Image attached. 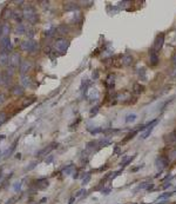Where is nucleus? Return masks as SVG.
Segmentation results:
<instances>
[{
  "instance_id": "393cba45",
  "label": "nucleus",
  "mask_w": 176,
  "mask_h": 204,
  "mask_svg": "<svg viewBox=\"0 0 176 204\" xmlns=\"http://www.w3.org/2000/svg\"><path fill=\"white\" fill-rule=\"evenodd\" d=\"M172 66H173V72H172V77L176 78V53L172 55Z\"/></svg>"
},
{
  "instance_id": "c9c22d12",
  "label": "nucleus",
  "mask_w": 176,
  "mask_h": 204,
  "mask_svg": "<svg viewBox=\"0 0 176 204\" xmlns=\"http://www.w3.org/2000/svg\"><path fill=\"white\" fill-rule=\"evenodd\" d=\"M35 98H31V99H25L24 100V106H27V105H31L32 103H34Z\"/></svg>"
},
{
  "instance_id": "c85d7f7f",
  "label": "nucleus",
  "mask_w": 176,
  "mask_h": 204,
  "mask_svg": "<svg viewBox=\"0 0 176 204\" xmlns=\"http://www.w3.org/2000/svg\"><path fill=\"white\" fill-rule=\"evenodd\" d=\"M74 169H75V168H74V165H73V164H69V165H67V166L65 168L64 174H65V175H70V174L74 171Z\"/></svg>"
},
{
  "instance_id": "f704fd0d",
  "label": "nucleus",
  "mask_w": 176,
  "mask_h": 204,
  "mask_svg": "<svg viewBox=\"0 0 176 204\" xmlns=\"http://www.w3.org/2000/svg\"><path fill=\"white\" fill-rule=\"evenodd\" d=\"M26 34H27V37H28V39H32L33 38V36L35 34V31L32 28V30H28L27 32H26Z\"/></svg>"
},
{
  "instance_id": "a19ab883",
  "label": "nucleus",
  "mask_w": 176,
  "mask_h": 204,
  "mask_svg": "<svg viewBox=\"0 0 176 204\" xmlns=\"http://www.w3.org/2000/svg\"><path fill=\"white\" fill-rule=\"evenodd\" d=\"M53 161V156H48V158H46V164H51V162Z\"/></svg>"
},
{
  "instance_id": "1a4fd4ad",
  "label": "nucleus",
  "mask_w": 176,
  "mask_h": 204,
  "mask_svg": "<svg viewBox=\"0 0 176 204\" xmlns=\"http://www.w3.org/2000/svg\"><path fill=\"white\" fill-rule=\"evenodd\" d=\"M20 84H21V86L25 89V87H33V85H34V83L32 80V78L29 77V76H21L20 77Z\"/></svg>"
},
{
  "instance_id": "c03bdc74",
  "label": "nucleus",
  "mask_w": 176,
  "mask_h": 204,
  "mask_svg": "<svg viewBox=\"0 0 176 204\" xmlns=\"http://www.w3.org/2000/svg\"><path fill=\"white\" fill-rule=\"evenodd\" d=\"M109 192H110V189H105V190H102V193H103V195H108Z\"/></svg>"
},
{
  "instance_id": "09e8293b",
  "label": "nucleus",
  "mask_w": 176,
  "mask_h": 204,
  "mask_svg": "<svg viewBox=\"0 0 176 204\" xmlns=\"http://www.w3.org/2000/svg\"><path fill=\"white\" fill-rule=\"evenodd\" d=\"M46 201H47V198H42L40 201V203H43V202H46Z\"/></svg>"
},
{
  "instance_id": "c756f323",
  "label": "nucleus",
  "mask_w": 176,
  "mask_h": 204,
  "mask_svg": "<svg viewBox=\"0 0 176 204\" xmlns=\"http://www.w3.org/2000/svg\"><path fill=\"white\" fill-rule=\"evenodd\" d=\"M139 77H140V79H142V80H146V68L145 67H141L139 70Z\"/></svg>"
},
{
  "instance_id": "423d86ee",
  "label": "nucleus",
  "mask_w": 176,
  "mask_h": 204,
  "mask_svg": "<svg viewBox=\"0 0 176 204\" xmlns=\"http://www.w3.org/2000/svg\"><path fill=\"white\" fill-rule=\"evenodd\" d=\"M168 163H169V159H168L167 157H164V156H157V157H156L155 165H156V168H157L160 171H162L163 169H166V168L168 166Z\"/></svg>"
},
{
  "instance_id": "8fccbe9b",
  "label": "nucleus",
  "mask_w": 176,
  "mask_h": 204,
  "mask_svg": "<svg viewBox=\"0 0 176 204\" xmlns=\"http://www.w3.org/2000/svg\"><path fill=\"white\" fill-rule=\"evenodd\" d=\"M5 137L6 136H4V135H2V136H0V140H1V139H5Z\"/></svg>"
},
{
  "instance_id": "de8ad7c7",
  "label": "nucleus",
  "mask_w": 176,
  "mask_h": 204,
  "mask_svg": "<svg viewBox=\"0 0 176 204\" xmlns=\"http://www.w3.org/2000/svg\"><path fill=\"white\" fill-rule=\"evenodd\" d=\"M2 157H4V152H2V151H0V159H1Z\"/></svg>"
},
{
  "instance_id": "a211bd4d",
  "label": "nucleus",
  "mask_w": 176,
  "mask_h": 204,
  "mask_svg": "<svg viewBox=\"0 0 176 204\" xmlns=\"http://www.w3.org/2000/svg\"><path fill=\"white\" fill-rule=\"evenodd\" d=\"M48 185H49V182H48L46 178H41L39 180H37V187H38V189H40V190L46 189Z\"/></svg>"
},
{
  "instance_id": "4468645a",
  "label": "nucleus",
  "mask_w": 176,
  "mask_h": 204,
  "mask_svg": "<svg viewBox=\"0 0 176 204\" xmlns=\"http://www.w3.org/2000/svg\"><path fill=\"white\" fill-rule=\"evenodd\" d=\"M55 148H58V144H55V143H52L51 145H48V146H46V148H43V149H41L38 153H37V156H43V155H48L51 151L53 149H55Z\"/></svg>"
},
{
  "instance_id": "e433bc0d",
  "label": "nucleus",
  "mask_w": 176,
  "mask_h": 204,
  "mask_svg": "<svg viewBox=\"0 0 176 204\" xmlns=\"http://www.w3.org/2000/svg\"><path fill=\"white\" fill-rule=\"evenodd\" d=\"M38 163H39V162H32V164H29L27 168H26V171H31L32 169H34V168L38 165Z\"/></svg>"
},
{
  "instance_id": "4c0bfd02",
  "label": "nucleus",
  "mask_w": 176,
  "mask_h": 204,
  "mask_svg": "<svg viewBox=\"0 0 176 204\" xmlns=\"http://www.w3.org/2000/svg\"><path fill=\"white\" fill-rule=\"evenodd\" d=\"M6 99H7V97H6V95H5L4 92H1V91H0V104L5 103V102H6Z\"/></svg>"
},
{
  "instance_id": "58836bf2",
  "label": "nucleus",
  "mask_w": 176,
  "mask_h": 204,
  "mask_svg": "<svg viewBox=\"0 0 176 204\" xmlns=\"http://www.w3.org/2000/svg\"><path fill=\"white\" fill-rule=\"evenodd\" d=\"M55 31H56V28H51V30H48V31H46V36L47 37H51V36H53L55 33Z\"/></svg>"
},
{
  "instance_id": "dca6fc26",
  "label": "nucleus",
  "mask_w": 176,
  "mask_h": 204,
  "mask_svg": "<svg viewBox=\"0 0 176 204\" xmlns=\"http://www.w3.org/2000/svg\"><path fill=\"white\" fill-rule=\"evenodd\" d=\"M10 33H11V25L8 23H4L1 25V38L10 37Z\"/></svg>"
},
{
  "instance_id": "412c9836",
  "label": "nucleus",
  "mask_w": 176,
  "mask_h": 204,
  "mask_svg": "<svg viewBox=\"0 0 176 204\" xmlns=\"http://www.w3.org/2000/svg\"><path fill=\"white\" fill-rule=\"evenodd\" d=\"M122 64L124 66H129L133 64V55H124L122 57Z\"/></svg>"
},
{
  "instance_id": "f3484780",
  "label": "nucleus",
  "mask_w": 176,
  "mask_h": 204,
  "mask_svg": "<svg viewBox=\"0 0 176 204\" xmlns=\"http://www.w3.org/2000/svg\"><path fill=\"white\" fill-rule=\"evenodd\" d=\"M156 123H157V121H156V119H155V121H153V122H150L148 124V125H147V130H146V131H145V132H143V135H142V138H143V139H146V138H148L149 137V135H150V132H151V130H153V129H154V126H155V124H156Z\"/></svg>"
},
{
  "instance_id": "7ed1b4c3",
  "label": "nucleus",
  "mask_w": 176,
  "mask_h": 204,
  "mask_svg": "<svg viewBox=\"0 0 176 204\" xmlns=\"http://www.w3.org/2000/svg\"><path fill=\"white\" fill-rule=\"evenodd\" d=\"M20 49L25 52H29V53H33L34 51H37L38 49V42L34 41L33 39H26V40H22L20 42Z\"/></svg>"
},
{
  "instance_id": "49530a36",
  "label": "nucleus",
  "mask_w": 176,
  "mask_h": 204,
  "mask_svg": "<svg viewBox=\"0 0 176 204\" xmlns=\"http://www.w3.org/2000/svg\"><path fill=\"white\" fill-rule=\"evenodd\" d=\"M74 199H75V198H74V197H72V198L69 199V204H73V202H74Z\"/></svg>"
},
{
  "instance_id": "473e14b6",
  "label": "nucleus",
  "mask_w": 176,
  "mask_h": 204,
  "mask_svg": "<svg viewBox=\"0 0 176 204\" xmlns=\"http://www.w3.org/2000/svg\"><path fill=\"white\" fill-rule=\"evenodd\" d=\"M7 121V115L5 112H0V126Z\"/></svg>"
},
{
  "instance_id": "ea45409f",
  "label": "nucleus",
  "mask_w": 176,
  "mask_h": 204,
  "mask_svg": "<svg viewBox=\"0 0 176 204\" xmlns=\"http://www.w3.org/2000/svg\"><path fill=\"white\" fill-rule=\"evenodd\" d=\"M15 199H16V197H12V198H10V199L6 202V204H14Z\"/></svg>"
},
{
  "instance_id": "aec40b11",
  "label": "nucleus",
  "mask_w": 176,
  "mask_h": 204,
  "mask_svg": "<svg viewBox=\"0 0 176 204\" xmlns=\"http://www.w3.org/2000/svg\"><path fill=\"white\" fill-rule=\"evenodd\" d=\"M69 26L66 25V24H62V25H59L58 28H56V31L60 33V34H62V36H65V34H68L69 33Z\"/></svg>"
},
{
  "instance_id": "a878e982",
  "label": "nucleus",
  "mask_w": 176,
  "mask_h": 204,
  "mask_svg": "<svg viewBox=\"0 0 176 204\" xmlns=\"http://www.w3.org/2000/svg\"><path fill=\"white\" fill-rule=\"evenodd\" d=\"M134 157H135V156H126V157H123V158H122V161H121V166H126V165H128V164L134 159Z\"/></svg>"
},
{
  "instance_id": "6ab92c4d",
  "label": "nucleus",
  "mask_w": 176,
  "mask_h": 204,
  "mask_svg": "<svg viewBox=\"0 0 176 204\" xmlns=\"http://www.w3.org/2000/svg\"><path fill=\"white\" fill-rule=\"evenodd\" d=\"M12 19H14L18 24H21V21H22V11H14L12 12V17H11Z\"/></svg>"
},
{
  "instance_id": "39448f33",
  "label": "nucleus",
  "mask_w": 176,
  "mask_h": 204,
  "mask_svg": "<svg viewBox=\"0 0 176 204\" xmlns=\"http://www.w3.org/2000/svg\"><path fill=\"white\" fill-rule=\"evenodd\" d=\"M21 55H19L18 52H14L11 55L10 57V66L13 68H16V67H20V65H21Z\"/></svg>"
},
{
  "instance_id": "a18cd8bd",
  "label": "nucleus",
  "mask_w": 176,
  "mask_h": 204,
  "mask_svg": "<svg viewBox=\"0 0 176 204\" xmlns=\"http://www.w3.org/2000/svg\"><path fill=\"white\" fill-rule=\"evenodd\" d=\"M85 191H86V190H80L79 192H78V193H76V196H81V195L83 193V192H85Z\"/></svg>"
},
{
  "instance_id": "20e7f679",
  "label": "nucleus",
  "mask_w": 176,
  "mask_h": 204,
  "mask_svg": "<svg viewBox=\"0 0 176 204\" xmlns=\"http://www.w3.org/2000/svg\"><path fill=\"white\" fill-rule=\"evenodd\" d=\"M163 42H164V33H159V34L156 36L155 40H154V45H153L151 49H153L155 52L159 53V51L162 49Z\"/></svg>"
},
{
  "instance_id": "2f4dec72",
  "label": "nucleus",
  "mask_w": 176,
  "mask_h": 204,
  "mask_svg": "<svg viewBox=\"0 0 176 204\" xmlns=\"http://www.w3.org/2000/svg\"><path fill=\"white\" fill-rule=\"evenodd\" d=\"M136 133H137V131H133V132H130V133H129L128 136H127V137H126V138H124V139H123V140H122V142H121V144H123V143H126V142H128L129 139H132L133 137L135 136Z\"/></svg>"
},
{
  "instance_id": "79ce46f5",
  "label": "nucleus",
  "mask_w": 176,
  "mask_h": 204,
  "mask_svg": "<svg viewBox=\"0 0 176 204\" xmlns=\"http://www.w3.org/2000/svg\"><path fill=\"white\" fill-rule=\"evenodd\" d=\"M20 187H21V183H16V184L14 185V190L19 191V190H20Z\"/></svg>"
},
{
  "instance_id": "0eeeda50",
  "label": "nucleus",
  "mask_w": 176,
  "mask_h": 204,
  "mask_svg": "<svg viewBox=\"0 0 176 204\" xmlns=\"http://www.w3.org/2000/svg\"><path fill=\"white\" fill-rule=\"evenodd\" d=\"M33 68V63L31 60H24L19 67V72L21 76H25L26 73H28Z\"/></svg>"
},
{
  "instance_id": "ddd939ff",
  "label": "nucleus",
  "mask_w": 176,
  "mask_h": 204,
  "mask_svg": "<svg viewBox=\"0 0 176 204\" xmlns=\"http://www.w3.org/2000/svg\"><path fill=\"white\" fill-rule=\"evenodd\" d=\"M10 63V55L8 52H0V66L5 67Z\"/></svg>"
},
{
  "instance_id": "9b49d317",
  "label": "nucleus",
  "mask_w": 176,
  "mask_h": 204,
  "mask_svg": "<svg viewBox=\"0 0 176 204\" xmlns=\"http://www.w3.org/2000/svg\"><path fill=\"white\" fill-rule=\"evenodd\" d=\"M163 139H164L166 144H168V145L176 144V130L173 131V132H170V133H168V135H166V136L163 137Z\"/></svg>"
},
{
  "instance_id": "f03ea898",
  "label": "nucleus",
  "mask_w": 176,
  "mask_h": 204,
  "mask_svg": "<svg viewBox=\"0 0 176 204\" xmlns=\"http://www.w3.org/2000/svg\"><path fill=\"white\" fill-rule=\"evenodd\" d=\"M69 45H70L69 39H66V38H59V39L55 40L54 49H55V51H58L59 53L64 55V53H66V51L68 50Z\"/></svg>"
},
{
  "instance_id": "f8f14e48",
  "label": "nucleus",
  "mask_w": 176,
  "mask_h": 204,
  "mask_svg": "<svg viewBox=\"0 0 176 204\" xmlns=\"http://www.w3.org/2000/svg\"><path fill=\"white\" fill-rule=\"evenodd\" d=\"M11 93L14 97H22L25 95V89L22 86H19V85H14L13 87L11 89Z\"/></svg>"
},
{
  "instance_id": "b1692460",
  "label": "nucleus",
  "mask_w": 176,
  "mask_h": 204,
  "mask_svg": "<svg viewBox=\"0 0 176 204\" xmlns=\"http://www.w3.org/2000/svg\"><path fill=\"white\" fill-rule=\"evenodd\" d=\"M106 84H107V86H108V89H114V85H115V78H114V74H110L108 76V78H107V80H106Z\"/></svg>"
},
{
  "instance_id": "7c9ffc66",
  "label": "nucleus",
  "mask_w": 176,
  "mask_h": 204,
  "mask_svg": "<svg viewBox=\"0 0 176 204\" xmlns=\"http://www.w3.org/2000/svg\"><path fill=\"white\" fill-rule=\"evenodd\" d=\"M75 8H78V6L74 5V4H72V2H67V4L65 5V10H66V11H73V10H75Z\"/></svg>"
},
{
  "instance_id": "cd10ccee",
  "label": "nucleus",
  "mask_w": 176,
  "mask_h": 204,
  "mask_svg": "<svg viewBox=\"0 0 176 204\" xmlns=\"http://www.w3.org/2000/svg\"><path fill=\"white\" fill-rule=\"evenodd\" d=\"M136 118H137V116H136L135 113H129V115H127V116H126V123H127V124H129V123L135 122Z\"/></svg>"
},
{
  "instance_id": "5701e85b",
  "label": "nucleus",
  "mask_w": 176,
  "mask_h": 204,
  "mask_svg": "<svg viewBox=\"0 0 176 204\" xmlns=\"http://www.w3.org/2000/svg\"><path fill=\"white\" fill-rule=\"evenodd\" d=\"M16 142H18V139L14 142L13 144H12V146H11V148H8V149L4 152V158H8V157L12 155V152H13L14 149H15V146H16Z\"/></svg>"
},
{
  "instance_id": "4be33fe9",
  "label": "nucleus",
  "mask_w": 176,
  "mask_h": 204,
  "mask_svg": "<svg viewBox=\"0 0 176 204\" xmlns=\"http://www.w3.org/2000/svg\"><path fill=\"white\" fill-rule=\"evenodd\" d=\"M14 32H15V34H16V36H22V34H25V33H26V27H25V25H24L22 23H21V24H18Z\"/></svg>"
},
{
  "instance_id": "72a5a7b5",
  "label": "nucleus",
  "mask_w": 176,
  "mask_h": 204,
  "mask_svg": "<svg viewBox=\"0 0 176 204\" xmlns=\"http://www.w3.org/2000/svg\"><path fill=\"white\" fill-rule=\"evenodd\" d=\"M89 180H91V174H86L85 177H83V180H82V185L88 184V183H89Z\"/></svg>"
},
{
  "instance_id": "2eb2a0df",
  "label": "nucleus",
  "mask_w": 176,
  "mask_h": 204,
  "mask_svg": "<svg viewBox=\"0 0 176 204\" xmlns=\"http://www.w3.org/2000/svg\"><path fill=\"white\" fill-rule=\"evenodd\" d=\"M11 82H12V77H11L6 71L0 74V84H2V85H8Z\"/></svg>"
},
{
  "instance_id": "f257e3e1",
  "label": "nucleus",
  "mask_w": 176,
  "mask_h": 204,
  "mask_svg": "<svg viewBox=\"0 0 176 204\" xmlns=\"http://www.w3.org/2000/svg\"><path fill=\"white\" fill-rule=\"evenodd\" d=\"M22 17L24 19H26L29 24L34 25L39 21V15L37 13L35 8L33 6H26L24 10H22Z\"/></svg>"
},
{
  "instance_id": "37998d69",
  "label": "nucleus",
  "mask_w": 176,
  "mask_h": 204,
  "mask_svg": "<svg viewBox=\"0 0 176 204\" xmlns=\"http://www.w3.org/2000/svg\"><path fill=\"white\" fill-rule=\"evenodd\" d=\"M97 76H99V72H97V71H94V72H93V79H97Z\"/></svg>"
},
{
  "instance_id": "9d476101",
  "label": "nucleus",
  "mask_w": 176,
  "mask_h": 204,
  "mask_svg": "<svg viewBox=\"0 0 176 204\" xmlns=\"http://www.w3.org/2000/svg\"><path fill=\"white\" fill-rule=\"evenodd\" d=\"M159 55L157 52H155L153 49L149 50V61H150V65L151 66H156L159 64Z\"/></svg>"
},
{
  "instance_id": "bb28decb",
  "label": "nucleus",
  "mask_w": 176,
  "mask_h": 204,
  "mask_svg": "<svg viewBox=\"0 0 176 204\" xmlns=\"http://www.w3.org/2000/svg\"><path fill=\"white\" fill-rule=\"evenodd\" d=\"M133 90H134V92H135L136 95H140L141 92H143L145 87H143V85H141V84L136 83V84H134V87H133Z\"/></svg>"
},
{
  "instance_id": "6e6552de",
  "label": "nucleus",
  "mask_w": 176,
  "mask_h": 204,
  "mask_svg": "<svg viewBox=\"0 0 176 204\" xmlns=\"http://www.w3.org/2000/svg\"><path fill=\"white\" fill-rule=\"evenodd\" d=\"M11 49V38L4 37L0 38V52H8Z\"/></svg>"
},
{
  "instance_id": "3c124183",
  "label": "nucleus",
  "mask_w": 176,
  "mask_h": 204,
  "mask_svg": "<svg viewBox=\"0 0 176 204\" xmlns=\"http://www.w3.org/2000/svg\"><path fill=\"white\" fill-rule=\"evenodd\" d=\"M1 176H2V172H1V170H0V178H1Z\"/></svg>"
}]
</instances>
